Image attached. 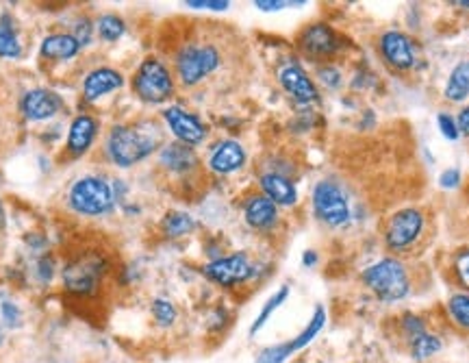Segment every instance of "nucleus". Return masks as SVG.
Wrapping results in <instances>:
<instances>
[{"label":"nucleus","instance_id":"f257e3e1","mask_svg":"<svg viewBox=\"0 0 469 363\" xmlns=\"http://www.w3.org/2000/svg\"><path fill=\"white\" fill-rule=\"evenodd\" d=\"M229 37L215 25L198 26L190 37L176 44L172 53V73L183 90H200L218 79L230 64Z\"/></svg>","mask_w":469,"mask_h":363},{"label":"nucleus","instance_id":"f03ea898","mask_svg":"<svg viewBox=\"0 0 469 363\" xmlns=\"http://www.w3.org/2000/svg\"><path fill=\"white\" fill-rule=\"evenodd\" d=\"M165 144L163 126L157 120L113 123L101 137V159L115 170H131L157 155Z\"/></svg>","mask_w":469,"mask_h":363},{"label":"nucleus","instance_id":"7ed1b4c3","mask_svg":"<svg viewBox=\"0 0 469 363\" xmlns=\"http://www.w3.org/2000/svg\"><path fill=\"white\" fill-rule=\"evenodd\" d=\"M112 261L101 249H81L72 252L62 266V288L70 299L90 300L101 294Z\"/></svg>","mask_w":469,"mask_h":363},{"label":"nucleus","instance_id":"20e7f679","mask_svg":"<svg viewBox=\"0 0 469 363\" xmlns=\"http://www.w3.org/2000/svg\"><path fill=\"white\" fill-rule=\"evenodd\" d=\"M65 207L83 220L109 218L118 207L113 179L101 172L81 174L65 190Z\"/></svg>","mask_w":469,"mask_h":363},{"label":"nucleus","instance_id":"39448f33","mask_svg":"<svg viewBox=\"0 0 469 363\" xmlns=\"http://www.w3.org/2000/svg\"><path fill=\"white\" fill-rule=\"evenodd\" d=\"M176 76L168 64L157 54L143 57L131 76V92L143 104H163L176 93Z\"/></svg>","mask_w":469,"mask_h":363},{"label":"nucleus","instance_id":"423d86ee","mask_svg":"<svg viewBox=\"0 0 469 363\" xmlns=\"http://www.w3.org/2000/svg\"><path fill=\"white\" fill-rule=\"evenodd\" d=\"M363 283L383 302H398L411 291V277L406 266L394 257L380 260L363 272Z\"/></svg>","mask_w":469,"mask_h":363},{"label":"nucleus","instance_id":"0eeeda50","mask_svg":"<svg viewBox=\"0 0 469 363\" xmlns=\"http://www.w3.org/2000/svg\"><path fill=\"white\" fill-rule=\"evenodd\" d=\"M103 133L104 129L101 115L90 112V109H81L70 120L68 135H65L62 155H59L62 163H74L85 159L98 146V140H101Z\"/></svg>","mask_w":469,"mask_h":363},{"label":"nucleus","instance_id":"6e6552de","mask_svg":"<svg viewBox=\"0 0 469 363\" xmlns=\"http://www.w3.org/2000/svg\"><path fill=\"white\" fill-rule=\"evenodd\" d=\"M313 213L324 227L341 229L350 222L352 209L344 187L335 179H319L311 191Z\"/></svg>","mask_w":469,"mask_h":363},{"label":"nucleus","instance_id":"1a4fd4ad","mask_svg":"<svg viewBox=\"0 0 469 363\" xmlns=\"http://www.w3.org/2000/svg\"><path fill=\"white\" fill-rule=\"evenodd\" d=\"M257 270L259 268L250 261V257L246 252H230V255L215 257V260L204 263L202 277L209 283L218 285V288L235 289L255 279Z\"/></svg>","mask_w":469,"mask_h":363},{"label":"nucleus","instance_id":"9d476101","mask_svg":"<svg viewBox=\"0 0 469 363\" xmlns=\"http://www.w3.org/2000/svg\"><path fill=\"white\" fill-rule=\"evenodd\" d=\"M344 46V40L327 22H311L296 35V48L308 62H330Z\"/></svg>","mask_w":469,"mask_h":363},{"label":"nucleus","instance_id":"9b49d317","mask_svg":"<svg viewBox=\"0 0 469 363\" xmlns=\"http://www.w3.org/2000/svg\"><path fill=\"white\" fill-rule=\"evenodd\" d=\"M161 120L165 129L174 135V142L187 144L191 148L200 146L207 142L209 126L202 123L194 112H187L181 104H170L161 112Z\"/></svg>","mask_w":469,"mask_h":363},{"label":"nucleus","instance_id":"f8f14e48","mask_svg":"<svg viewBox=\"0 0 469 363\" xmlns=\"http://www.w3.org/2000/svg\"><path fill=\"white\" fill-rule=\"evenodd\" d=\"M18 109L26 123H48L65 109V98L51 87H29L20 96Z\"/></svg>","mask_w":469,"mask_h":363},{"label":"nucleus","instance_id":"ddd939ff","mask_svg":"<svg viewBox=\"0 0 469 363\" xmlns=\"http://www.w3.org/2000/svg\"><path fill=\"white\" fill-rule=\"evenodd\" d=\"M126 79L122 70L113 68V65H93L92 70H87L85 76L81 79V103L85 104H96L103 98L112 96V93L120 92L124 87Z\"/></svg>","mask_w":469,"mask_h":363},{"label":"nucleus","instance_id":"4468645a","mask_svg":"<svg viewBox=\"0 0 469 363\" xmlns=\"http://www.w3.org/2000/svg\"><path fill=\"white\" fill-rule=\"evenodd\" d=\"M424 231V213L419 209H402L385 224V244L389 250H408Z\"/></svg>","mask_w":469,"mask_h":363},{"label":"nucleus","instance_id":"2eb2a0df","mask_svg":"<svg viewBox=\"0 0 469 363\" xmlns=\"http://www.w3.org/2000/svg\"><path fill=\"white\" fill-rule=\"evenodd\" d=\"M157 168L163 170L168 177L185 181L200 170V157L196 148L181 144V142H165L157 152Z\"/></svg>","mask_w":469,"mask_h":363},{"label":"nucleus","instance_id":"dca6fc26","mask_svg":"<svg viewBox=\"0 0 469 363\" xmlns=\"http://www.w3.org/2000/svg\"><path fill=\"white\" fill-rule=\"evenodd\" d=\"M276 79H278V85L283 87L287 96L298 104H313L319 101L316 81L307 74V70L298 62L280 64L278 70H276Z\"/></svg>","mask_w":469,"mask_h":363},{"label":"nucleus","instance_id":"f3484780","mask_svg":"<svg viewBox=\"0 0 469 363\" xmlns=\"http://www.w3.org/2000/svg\"><path fill=\"white\" fill-rule=\"evenodd\" d=\"M241 213L244 222L257 233H274L280 224V207L261 191H252L244 198Z\"/></svg>","mask_w":469,"mask_h":363},{"label":"nucleus","instance_id":"a211bd4d","mask_svg":"<svg viewBox=\"0 0 469 363\" xmlns=\"http://www.w3.org/2000/svg\"><path fill=\"white\" fill-rule=\"evenodd\" d=\"M248 152L237 140L215 142L207 155V168L218 177H230L246 166Z\"/></svg>","mask_w":469,"mask_h":363},{"label":"nucleus","instance_id":"6ab92c4d","mask_svg":"<svg viewBox=\"0 0 469 363\" xmlns=\"http://www.w3.org/2000/svg\"><path fill=\"white\" fill-rule=\"evenodd\" d=\"M83 53L81 44L70 35V31H53L40 44V59L44 64H70Z\"/></svg>","mask_w":469,"mask_h":363},{"label":"nucleus","instance_id":"aec40b11","mask_svg":"<svg viewBox=\"0 0 469 363\" xmlns=\"http://www.w3.org/2000/svg\"><path fill=\"white\" fill-rule=\"evenodd\" d=\"M259 191L266 194L269 201L276 202L278 207H294L298 202V185L296 179L287 177V174L274 172V170H261L259 172Z\"/></svg>","mask_w":469,"mask_h":363},{"label":"nucleus","instance_id":"412c9836","mask_svg":"<svg viewBox=\"0 0 469 363\" xmlns=\"http://www.w3.org/2000/svg\"><path fill=\"white\" fill-rule=\"evenodd\" d=\"M380 54L389 65H394L396 70H408L415 64V53H413V44L405 33L400 31H387L383 33L378 42Z\"/></svg>","mask_w":469,"mask_h":363},{"label":"nucleus","instance_id":"4be33fe9","mask_svg":"<svg viewBox=\"0 0 469 363\" xmlns=\"http://www.w3.org/2000/svg\"><path fill=\"white\" fill-rule=\"evenodd\" d=\"M126 35V20L115 11H103L96 15V37L103 44H115Z\"/></svg>","mask_w":469,"mask_h":363},{"label":"nucleus","instance_id":"5701e85b","mask_svg":"<svg viewBox=\"0 0 469 363\" xmlns=\"http://www.w3.org/2000/svg\"><path fill=\"white\" fill-rule=\"evenodd\" d=\"M196 220L191 213L187 211H168L161 220V224H159V229H161V233L165 235L168 240H181L185 238V235L194 233L196 231Z\"/></svg>","mask_w":469,"mask_h":363},{"label":"nucleus","instance_id":"b1692460","mask_svg":"<svg viewBox=\"0 0 469 363\" xmlns=\"http://www.w3.org/2000/svg\"><path fill=\"white\" fill-rule=\"evenodd\" d=\"M24 54V46L15 29V22L11 15L0 18V59H20Z\"/></svg>","mask_w":469,"mask_h":363},{"label":"nucleus","instance_id":"393cba45","mask_svg":"<svg viewBox=\"0 0 469 363\" xmlns=\"http://www.w3.org/2000/svg\"><path fill=\"white\" fill-rule=\"evenodd\" d=\"M324 324H327V309H324V307L319 305V307H316V311H313V316L308 318L307 327L302 329V331L298 333L296 338L289 342L291 344V350H294V355L300 353V350H305L307 346L311 344L319 333H322Z\"/></svg>","mask_w":469,"mask_h":363},{"label":"nucleus","instance_id":"a878e982","mask_svg":"<svg viewBox=\"0 0 469 363\" xmlns=\"http://www.w3.org/2000/svg\"><path fill=\"white\" fill-rule=\"evenodd\" d=\"M287 299H289V285H283V288L276 289L274 294L269 296V299L266 300V305L261 307V311H259V316L255 318V322L250 324V338H257V333L266 327V324L269 322V318L278 311V307L285 305Z\"/></svg>","mask_w":469,"mask_h":363},{"label":"nucleus","instance_id":"bb28decb","mask_svg":"<svg viewBox=\"0 0 469 363\" xmlns=\"http://www.w3.org/2000/svg\"><path fill=\"white\" fill-rule=\"evenodd\" d=\"M469 96V62H461L452 70L448 85H445V98L452 103H461Z\"/></svg>","mask_w":469,"mask_h":363},{"label":"nucleus","instance_id":"cd10ccee","mask_svg":"<svg viewBox=\"0 0 469 363\" xmlns=\"http://www.w3.org/2000/svg\"><path fill=\"white\" fill-rule=\"evenodd\" d=\"M70 35L81 44L83 51H85V48H90L93 44V37H96V18H92L90 14L81 11L79 15H74V18H72Z\"/></svg>","mask_w":469,"mask_h":363},{"label":"nucleus","instance_id":"c85d7f7f","mask_svg":"<svg viewBox=\"0 0 469 363\" xmlns=\"http://www.w3.org/2000/svg\"><path fill=\"white\" fill-rule=\"evenodd\" d=\"M151 316L157 327L170 329V327H174L176 320H179V309H176V305L172 300L161 299V296H159V299H154L151 302Z\"/></svg>","mask_w":469,"mask_h":363},{"label":"nucleus","instance_id":"c756f323","mask_svg":"<svg viewBox=\"0 0 469 363\" xmlns=\"http://www.w3.org/2000/svg\"><path fill=\"white\" fill-rule=\"evenodd\" d=\"M411 350L415 359H428V357H433L435 353H439L441 350V339L437 335L422 333L411 339Z\"/></svg>","mask_w":469,"mask_h":363},{"label":"nucleus","instance_id":"7c9ffc66","mask_svg":"<svg viewBox=\"0 0 469 363\" xmlns=\"http://www.w3.org/2000/svg\"><path fill=\"white\" fill-rule=\"evenodd\" d=\"M450 318L461 329H469V294H454L448 302Z\"/></svg>","mask_w":469,"mask_h":363},{"label":"nucleus","instance_id":"2f4dec72","mask_svg":"<svg viewBox=\"0 0 469 363\" xmlns=\"http://www.w3.org/2000/svg\"><path fill=\"white\" fill-rule=\"evenodd\" d=\"M291 355H294V350H291L289 342L274 344V346H268V348H263L261 353L257 355L255 363H287L291 359Z\"/></svg>","mask_w":469,"mask_h":363},{"label":"nucleus","instance_id":"473e14b6","mask_svg":"<svg viewBox=\"0 0 469 363\" xmlns=\"http://www.w3.org/2000/svg\"><path fill=\"white\" fill-rule=\"evenodd\" d=\"M0 318H3V327L7 329H20L24 322V313L14 300H0Z\"/></svg>","mask_w":469,"mask_h":363},{"label":"nucleus","instance_id":"72a5a7b5","mask_svg":"<svg viewBox=\"0 0 469 363\" xmlns=\"http://www.w3.org/2000/svg\"><path fill=\"white\" fill-rule=\"evenodd\" d=\"M54 274H57V261H54V257L42 255L40 260H37V266H35L37 283L51 285L53 279H54Z\"/></svg>","mask_w":469,"mask_h":363},{"label":"nucleus","instance_id":"f704fd0d","mask_svg":"<svg viewBox=\"0 0 469 363\" xmlns=\"http://www.w3.org/2000/svg\"><path fill=\"white\" fill-rule=\"evenodd\" d=\"M305 3H289V0H257L255 7L259 11H283V9H289V7H302Z\"/></svg>","mask_w":469,"mask_h":363},{"label":"nucleus","instance_id":"c9c22d12","mask_svg":"<svg viewBox=\"0 0 469 363\" xmlns=\"http://www.w3.org/2000/svg\"><path fill=\"white\" fill-rule=\"evenodd\" d=\"M318 79L322 81L327 87H337L339 85V73L330 64L318 65Z\"/></svg>","mask_w":469,"mask_h":363},{"label":"nucleus","instance_id":"e433bc0d","mask_svg":"<svg viewBox=\"0 0 469 363\" xmlns=\"http://www.w3.org/2000/svg\"><path fill=\"white\" fill-rule=\"evenodd\" d=\"M185 5L191 9H204V11H226L230 7V3H226V0H190V3Z\"/></svg>","mask_w":469,"mask_h":363},{"label":"nucleus","instance_id":"4c0bfd02","mask_svg":"<svg viewBox=\"0 0 469 363\" xmlns=\"http://www.w3.org/2000/svg\"><path fill=\"white\" fill-rule=\"evenodd\" d=\"M439 129H441V133H444L445 137H448V140H459V126H456V123H454V118H450L448 113H439Z\"/></svg>","mask_w":469,"mask_h":363},{"label":"nucleus","instance_id":"58836bf2","mask_svg":"<svg viewBox=\"0 0 469 363\" xmlns=\"http://www.w3.org/2000/svg\"><path fill=\"white\" fill-rule=\"evenodd\" d=\"M456 274H459V280L469 289V250H463L459 257H456Z\"/></svg>","mask_w":469,"mask_h":363},{"label":"nucleus","instance_id":"ea45409f","mask_svg":"<svg viewBox=\"0 0 469 363\" xmlns=\"http://www.w3.org/2000/svg\"><path fill=\"white\" fill-rule=\"evenodd\" d=\"M459 179H461L459 170H448V172L441 174V185H444V187H456V185H459Z\"/></svg>","mask_w":469,"mask_h":363},{"label":"nucleus","instance_id":"a19ab883","mask_svg":"<svg viewBox=\"0 0 469 363\" xmlns=\"http://www.w3.org/2000/svg\"><path fill=\"white\" fill-rule=\"evenodd\" d=\"M456 126H459V133H465L469 137V107L463 109L459 113V120H456Z\"/></svg>","mask_w":469,"mask_h":363},{"label":"nucleus","instance_id":"79ce46f5","mask_svg":"<svg viewBox=\"0 0 469 363\" xmlns=\"http://www.w3.org/2000/svg\"><path fill=\"white\" fill-rule=\"evenodd\" d=\"M318 261V255L313 250H307L305 255H302V263H305V266L308 268V266H313V263Z\"/></svg>","mask_w":469,"mask_h":363},{"label":"nucleus","instance_id":"37998d69","mask_svg":"<svg viewBox=\"0 0 469 363\" xmlns=\"http://www.w3.org/2000/svg\"><path fill=\"white\" fill-rule=\"evenodd\" d=\"M5 339H7V335H5V329H3V324H0V346L5 344Z\"/></svg>","mask_w":469,"mask_h":363},{"label":"nucleus","instance_id":"c03bdc74","mask_svg":"<svg viewBox=\"0 0 469 363\" xmlns=\"http://www.w3.org/2000/svg\"><path fill=\"white\" fill-rule=\"evenodd\" d=\"M5 224V209H3V202H0V229H3Z\"/></svg>","mask_w":469,"mask_h":363},{"label":"nucleus","instance_id":"a18cd8bd","mask_svg":"<svg viewBox=\"0 0 469 363\" xmlns=\"http://www.w3.org/2000/svg\"><path fill=\"white\" fill-rule=\"evenodd\" d=\"M454 5H459V7H465V9H469V3H454Z\"/></svg>","mask_w":469,"mask_h":363}]
</instances>
